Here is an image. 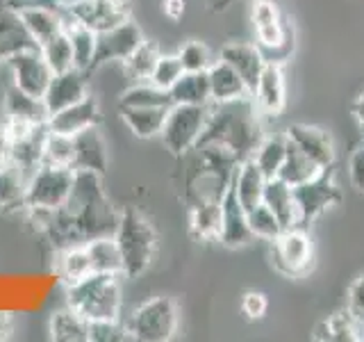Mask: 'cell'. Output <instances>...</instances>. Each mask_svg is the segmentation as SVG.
<instances>
[{"label":"cell","mask_w":364,"mask_h":342,"mask_svg":"<svg viewBox=\"0 0 364 342\" xmlns=\"http://www.w3.org/2000/svg\"><path fill=\"white\" fill-rule=\"evenodd\" d=\"M264 140L257 121V105L253 98H239L230 103H212L210 119L196 146L210 144L232 153L239 162L253 157L255 148Z\"/></svg>","instance_id":"cell-1"},{"label":"cell","mask_w":364,"mask_h":342,"mask_svg":"<svg viewBox=\"0 0 364 342\" xmlns=\"http://www.w3.org/2000/svg\"><path fill=\"white\" fill-rule=\"evenodd\" d=\"M185 157H189L185 171V201L189 208L208 201H221L239 167V160L210 144L196 146Z\"/></svg>","instance_id":"cell-2"},{"label":"cell","mask_w":364,"mask_h":342,"mask_svg":"<svg viewBox=\"0 0 364 342\" xmlns=\"http://www.w3.org/2000/svg\"><path fill=\"white\" fill-rule=\"evenodd\" d=\"M121 274L91 271L85 279L66 285V306L82 315L87 322L123 319V285Z\"/></svg>","instance_id":"cell-3"},{"label":"cell","mask_w":364,"mask_h":342,"mask_svg":"<svg viewBox=\"0 0 364 342\" xmlns=\"http://www.w3.org/2000/svg\"><path fill=\"white\" fill-rule=\"evenodd\" d=\"M114 239L121 251L123 276L136 279L151 267V262L157 254V233L153 224L148 222L139 210L128 208L121 210Z\"/></svg>","instance_id":"cell-4"},{"label":"cell","mask_w":364,"mask_h":342,"mask_svg":"<svg viewBox=\"0 0 364 342\" xmlns=\"http://www.w3.org/2000/svg\"><path fill=\"white\" fill-rule=\"evenodd\" d=\"M178 304L171 296H153L139 304L125 319L130 340L139 342H168L178 333Z\"/></svg>","instance_id":"cell-5"},{"label":"cell","mask_w":364,"mask_h":342,"mask_svg":"<svg viewBox=\"0 0 364 342\" xmlns=\"http://www.w3.org/2000/svg\"><path fill=\"white\" fill-rule=\"evenodd\" d=\"M253 28L262 55L267 62L284 64L294 53V30L282 19L273 0H255L253 5Z\"/></svg>","instance_id":"cell-6"},{"label":"cell","mask_w":364,"mask_h":342,"mask_svg":"<svg viewBox=\"0 0 364 342\" xmlns=\"http://www.w3.org/2000/svg\"><path fill=\"white\" fill-rule=\"evenodd\" d=\"M269 262L273 271H278L280 276L289 281L307 276L314 265V247L305 228H282V233L271 239Z\"/></svg>","instance_id":"cell-7"},{"label":"cell","mask_w":364,"mask_h":342,"mask_svg":"<svg viewBox=\"0 0 364 342\" xmlns=\"http://www.w3.org/2000/svg\"><path fill=\"white\" fill-rule=\"evenodd\" d=\"M210 105H171L159 133V140L171 155L185 157L196 148L210 119Z\"/></svg>","instance_id":"cell-8"},{"label":"cell","mask_w":364,"mask_h":342,"mask_svg":"<svg viewBox=\"0 0 364 342\" xmlns=\"http://www.w3.org/2000/svg\"><path fill=\"white\" fill-rule=\"evenodd\" d=\"M294 205H296V226L307 228L314 219H318L326 210L341 203V192L335 185L333 167L323 169L312 180L294 185Z\"/></svg>","instance_id":"cell-9"},{"label":"cell","mask_w":364,"mask_h":342,"mask_svg":"<svg viewBox=\"0 0 364 342\" xmlns=\"http://www.w3.org/2000/svg\"><path fill=\"white\" fill-rule=\"evenodd\" d=\"M75 169L39 165L28 180V208L34 210H60L71 197Z\"/></svg>","instance_id":"cell-10"},{"label":"cell","mask_w":364,"mask_h":342,"mask_svg":"<svg viewBox=\"0 0 364 342\" xmlns=\"http://www.w3.org/2000/svg\"><path fill=\"white\" fill-rule=\"evenodd\" d=\"M64 19L100 34L130 19V3L128 0H68L64 3Z\"/></svg>","instance_id":"cell-11"},{"label":"cell","mask_w":364,"mask_h":342,"mask_svg":"<svg viewBox=\"0 0 364 342\" xmlns=\"http://www.w3.org/2000/svg\"><path fill=\"white\" fill-rule=\"evenodd\" d=\"M7 66L11 71V83H14L16 89H21L23 94H28V96L43 100V94L55 73L50 71V66L46 64L37 46H30V48L14 53L9 57Z\"/></svg>","instance_id":"cell-12"},{"label":"cell","mask_w":364,"mask_h":342,"mask_svg":"<svg viewBox=\"0 0 364 342\" xmlns=\"http://www.w3.org/2000/svg\"><path fill=\"white\" fill-rule=\"evenodd\" d=\"M144 32L141 28L136 26L132 19H128L121 26L112 28L107 32H100L98 34V41H96V57H94V68H100L109 62H123L136 46L144 41Z\"/></svg>","instance_id":"cell-13"},{"label":"cell","mask_w":364,"mask_h":342,"mask_svg":"<svg viewBox=\"0 0 364 342\" xmlns=\"http://www.w3.org/2000/svg\"><path fill=\"white\" fill-rule=\"evenodd\" d=\"M14 16L21 21L23 30L28 32V37L32 39V43L41 48L46 41H50L53 37H57L60 32L66 30V19L60 9L41 5V3H32L14 11Z\"/></svg>","instance_id":"cell-14"},{"label":"cell","mask_w":364,"mask_h":342,"mask_svg":"<svg viewBox=\"0 0 364 342\" xmlns=\"http://www.w3.org/2000/svg\"><path fill=\"white\" fill-rule=\"evenodd\" d=\"M250 239H253V233L248 228V217L246 210L242 208V203L237 199L235 185L230 180L223 199H221V235L219 242L228 249H239L246 247Z\"/></svg>","instance_id":"cell-15"},{"label":"cell","mask_w":364,"mask_h":342,"mask_svg":"<svg viewBox=\"0 0 364 342\" xmlns=\"http://www.w3.org/2000/svg\"><path fill=\"white\" fill-rule=\"evenodd\" d=\"M284 135H287V140H291L307 157H312L321 169L335 167V155H337L335 142L328 130L316 128V125H307V123H291Z\"/></svg>","instance_id":"cell-16"},{"label":"cell","mask_w":364,"mask_h":342,"mask_svg":"<svg viewBox=\"0 0 364 342\" xmlns=\"http://www.w3.org/2000/svg\"><path fill=\"white\" fill-rule=\"evenodd\" d=\"M253 100L259 112L269 114V117H278L284 112L287 105V85H284L282 64L267 62L262 68L257 87L253 91Z\"/></svg>","instance_id":"cell-17"},{"label":"cell","mask_w":364,"mask_h":342,"mask_svg":"<svg viewBox=\"0 0 364 342\" xmlns=\"http://www.w3.org/2000/svg\"><path fill=\"white\" fill-rule=\"evenodd\" d=\"M100 123V108H98V100L94 96H85L82 100L73 103L60 112H55L48 117V130L53 133H62V135H77L91 125H98Z\"/></svg>","instance_id":"cell-18"},{"label":"cell","mask_w":364,"mask_h":342,"mask_svg":"<svg viewBox=\"0 0 364 342\" xmlns=\"http://www.w3.org/2000/svg\"><path fill=\"white\" fill-rule=\"evenodd\" d=\"M85 96H89L85 73L77 71V68H71V71L53 76L50 85L43 94V105L48 110V117H50V114L82 100Z\"/></svg>","instance_id":"cell-19"},{"label":"cell","mask_w":364,"mask_h":342,"mask_svg":"<svg viewBox=\"0 0 364 342\" xmlns=\"http://www.w3.org/2000/svg\"><path fill=\"white\" fill-rule=\"evenodd\" d=\"M109 167V146L105 137L98 130V125L82 130L75 135V171H96V174L105 176Z\"/></svg>","instance_id":"cell-20"},{"label":"cell","mask_w":364,"mask_h":342,"mask_svg":"<svg viewBox=\"0 0 364 342\" xmlns=\"http://www.w3.org/2000/svg\"><path fill=\"white\" fill-rule=\"evenodd\" d=\"M221 60H225L228 64H230L235 71L242 76V80L246 83L250 96H253V91L257 87V80H259V73L262 68H264L267 60L264 55H262L259 46L255 43H225L221 53H219Z\"/></svg>","instance_id":"cell-21"},{"label":"cell","mask_w":364,"mask_h":342,"mask_svg":"<svg viewBox=\"0 0 364 342\" xmlns=\"http://www.w3.org/2000/svg\"><path fill=\"white\" fill-rule=\"evenodd\" d=\"M30 176L11 160L0 162V210L26 214Z\"/></svg>","instance_id":"cell-22"},{"label":"cell","mask_w":364,"mask_h":342,"mask_svg":"<svg viewBox=\"0 0 364 342\" xmlns=\"http://www.w3.org/2000/svg\"><path fill=\"white\" fill-rule=\"evenodd\" d=\"M208 80H210V98L212 103H230L239 98H253L235 68L225 60H214L208 68Z\"/></svg>","instance_id":"cell-23"},{"label":"cell","mask_w":364,"mask_h":342,"mask_svg":"<svg viewBox=\"0 0 364 342\" xmlns=\"http://www.w3.org/2000/svg\"><path fill=\"white\" fill-rule=\"evenodd\" d=\"M232 185L237 192V199L242 203V208L248 212L253 210L255 205L262 203V197H264V185L267 178L259 171V167L255 165L253 157H246L244 162H239L235 176H232Z\"/></svg>","instance_id":"cell-24"},{"label":"cell","mask_w":364,"mask_h":342,"mask_svg":"<svg viewBox=\"0 0 364 342\" xmlns=\"http://www.w3.org/2000/svg\"><path fill=\"white\" fill-rule=\"evenodd\" d=\"M312 340L316 342H360L364 340V326L358 324L353 315L346 311H337L333 315H328L321 319L314 331H312Z\"/></svg>","instance_id":"cell-25"},{"label":"cell","mask_w":364,"mask_h":342,"mask_svg":"<svg viewBox=\"0 0 364 342\" xmlns=\"http://www.w3.org/2000/svg\"><path fill=\"white\" fill-rule=\"evenodd\" d=\"M171 108H119L123 123L128 125V130L139 137V140H153L159 137L164 128L166 114Z\"/></svg>","instance_id":"cell-26"},{"label":"cell","mask_w":364,"mask_h":342,"mask_svg":"<svg viewBox=\"0 0 364 342\" xmlns=\"http://www.w3.org/2000/svg\"><path fill=\"white\" fill-rule=\"evenodd\" d=\"M189 235L196 242H219L221 201H208L189 208Z\"/></svg>","instance_id":"cell-27"},{"label":"cell","mask_w":364,"mask_h":342,"mask_svg":"<svg viewBox=\"0 0 364 342\" xmlns=\"http://www.w3.org/2000/svg\"><path fill=\"white\" fill-rule=\"evenodd\" d=\"M3 110H5V119H11V121L34 123V125L48 123V110H46L43 100L23 94L16 87H11L5 94Z\"/></svg>","instance_id":"cell-28"},{"label":"cell","mask_w":364,"mask_h":342,"mask_svg":"<svg viewBox=\"0 0 364 342\" xmlns=\"http://www.w3.org/2000/svg\"><path fill=\"white\" fill-rule=\"evenodd\" d=\"M55 274L64 285H71L91 274V260L87 244H68L57 249L55 256Z\"/></svg>","instance_id":"cell-29"},{"label":"cell","mask_w":364,"mask_h":342,"mask_svg":"<svg viewBox=\"0 0 364 342\" xmlns=\"http://www.w3.org/2000/svg\"><path fill=\"white\" fill-rule=\"evenodd\" d=\"M89 322L73 308H60L50 315L48 333L55 342H89Z\"/></svg>","instance_id":"cell-30"},{"label":"cell","mask_w":364,"mask_h":342,"mask_svg":"<svg viewBox=\"0 0 364 342\" xmlns=\"http://www.w3.org/2000/svg\"><path fill=\"white\" fill-rule=\"evenodd\" d=\"M173 105H210V80L208 71L189 73L185 71L178 83L168 89Z\"/></svg>","instance_id":"cell-31"},{"label":"cell","mask_w":364,"mask_h":342,"mask_svg":"<svg viewBox=\"0 0 364 342\" xmlns=\"http://www.w3.org/2000/svg\"><path fill=\"white\" fill-rule=\"evenodd\" d=\"M262 203L278 217V222L282 228H291L296 226V205H294V192L291 185H287L280 178H271L264 185V197Z\"/></svg>","instance_id":"cell-32"},{"label":"cell","mask_w":364,"mask_h":342,"mask_svg":"<svg viewBox=\"0 0 364 342\" xmlns=\"http://www.w3.org/2000/svg\"><path fill=\"white\" fill-rule=\"evenodd\" d=\"M287 137V135H284ZM321 167H318L312 157H307L299 146H296L291 140H287V155H284V162L278 178L284 180L287 185H301V182L312 180L314 176L321 174Z\"/></svg>","instance_id":"cell-33"},{"label":"cell","mask_w":364,"mask_h":342,"mask_svg":"<svg viewBox=\"0 0 364 342\" xmlns=\"http://www.w3.org/2000/svg\"><path fill=\"white\" fill-rule=\"evenodd\" d=\"M87 251L91 260V271H105V274H121L123 276V262H121V251L117 247L114 235H102L89 239Z\"/></svg>","instance_id":"cell-34"},{"label":"cell","mask_w":364,"mask_h":342,"mask_svg":"<svg viewBox=\"0 0 364 342\" xmlns=\"http://www.w3.org/2000/svg\"><path fill=\"white\" fill-rule=\"evenodd\" d=\"M284 155H287V137L276 135V137H264V140L259 142V146L253 153V160L262 174H264V178L271 180V178H278Z\"/></svg>","instance_id":"cell-35"},{"label":"cell","mask_w":364,"mask_h":342,"mask_svg":"<svg viewBox=\"0 0 364 342\" xmlns=\"http://www.w3.org/2000/svg\"><path fill=\"white\" fill-rule=\"evenodd\" d=\"M66 34L71 39V48H73V62L77 71H91L94 66V57H96V41H98V34L91 32L77 23L66 21Z\"/></svg>","instance_id":"cell-36"},{"label":"cell","mask_w":364,"mask_h":342,"mask_svg":"<svg viewBox=\"0 0 364 342\" xmlns=\"http://www.w3.org/2000/svg\"><path fill=\"white\" fill-rule=\"evenodd\" d=\"M155 105L171 108L173 100H171V94L166 89H159L153 83H148V80L121 91L119 108H155Z\"/></svg>","instance_id":"cell-37"},{"label":"cell","mask_w":364,"mask_h":342,"mask_svg":"<svg viewBox=\"0 0 364 342\" xmlns=\"http://www.w3.org/2000/svg\"><path fill=\"white\" fill-rule=\"evenodd\" d=\"M159 55H162L159 46L155 41L144 39L121 64L125 68V73H128L132 80H136V83H146V80H151V73L159 60Z\"/></svg>","instance_id":"cell-38"},{"label":"cell","mask_w":364,"mask_h":342,"mask_svg":"<svg viewBox=\"0 0 364 342\" xmlns=\"http://www.w3.org/2000/svg\"><path fill=\"white\" fill-rule=\"evenodd\" d=\"M75 160V137L62 135V133H46L43 140V165L55 167H71Z\"/></svg>","instance_id":"cell-39"},{"label":"cell","mask_w":364,"mask_h":342,"mask_svg":"<svg viewBox=\"0 0 364 342\" xmlns=\"http://www.w3.org/2000/svg\"><path fill=\"white\" fill-rule=\"evenodd\" d=\"M30 46H34V43L14 14L9 19H0V64L9 62L11 55L23 48H30Z\"/></svg>","instance_id":"cell-40"},{"label":"cell","mask_w":364,"mask_h":342,"mask_svg":"<svg viewBox=\"0 0 364 342\" xmlns=\"http://www.w3.org/2000/svg\"><path fill=\"white\" fill-rule=\"evenodd\" d=\"M39 51H41L43 60H46V64L50 66L53 73H64V71H71V68H75L71 39H68L66 30L57 34V37H53L50 41H46Z\"/></svg>","instance_id":"cell-41"},{"label":"cell","mask_w":364,"mask_h":342,"mask_svg":"<svg viewBox=\"0 0 364 342\" xmlns=\"http://www.w3.org/2000/svg\"><path fill=\"white\" fill-rule=\"evenodd\" d=\"M246 217H248V228H250V233H253V237L271 242L273 237L282 233V224L264 203H259L253 210H248Z\"/></svg>","instance_id":"cell-42"},{"label":"cell","mask_w":364,"mask_h":342,"mask_svg":"<svg viewBox=\"0 0 364 342\" xmlns=\"http://www.w3.org/2000/svg\"><path fill=\"white\" fill-rule=\"evenodd\" d=\"M182 73H185V68H182V62H180L178 53L176 55H164L162 53V55H159V60H157V64H155L153 73H151V80H148V83H153L155 87L168 91L182 78Z\"/></svg>","instance_id":"cell-43"},{"label":"cell","mask_w":364,"mask_h":342,"mask_svg":"<svg viewBox=\"0 0 364 342\" xmlns=\"http://www.w3.org/2000/svg\"><path fill=\"white\" fill-rule=\"evenodd\" d=\"M178 57L182 62V68L189 73H200V71H208L212 66V55H210V48L205 46L203 41H187L182 48L178 51Z\"/></svg>","instance_id":"cell-44"},{"label":"cell","mask_w":364,"mask_h":342,"mask_svg":"<svg viewBox=\"0 0 364 342\" xmlns=\"http://www.w3.org/2000/svg\"><path fill=\"white\" fill-rule=\"evenodd\" d=\"M130 340L128 326L123 319H107V322H91L89 342H123Z\"/></svg>","instance_id":"cell-45"},{"label":"cell","mask_w":364,"mask_h":342,"mask_svg":"<svg viewBox=\"0 0 364 342\" xmlns=\"http://www.w3.org/2000/svg\"><path fill=\"white\" fill-rule=\"evenodd\" d=\"M346 311L353 315L358 324L364 326V274L353 279L346 290Z\"/></svg>","instance_id":"cell-46"},{"label":"cell","mask_w":364,"mask_h":342,"mask_svg":"<svg viewBox=\"0 0 364 342\" xmlns=\"http://www.w3.org/2000/svg\"><path fill=\"white\" fill-rule=\"evenodd\" d=\"M239 308H242V313L248 319H262L269 311V299H267V294L248 290V292H244L242 301H239Z\"/></svg>","instance_id":"cell-47"},{"label":"cell","mask_w":364,"mask_h":342,"mask_svg":"<svg viewBox=\"0 0 364 342\" xmlns=\"http://www.w3.org/2000/svg\"><path fill=\"white\" fill-rule=\"evenodd\" d=\"M348 178L355 192L364 194V146L360 144L348 157Z\"/></svg>","instance_id":"cell-48"},{"label":"cell","mask_w":364,"mask_h":342,"mask_svg":"<svg viewBox=\"0 0 364 342\" xmlns=\"http://www.w3.org/2000/svg\"><path fill=\"white\" fill-rule=\"evenodd\" d=\"M185 9H187L185 0H162V14L168 21H180L185 16Z\"/></svg>","instance_id":"cell-49"},{"label":"cell","mask_w":364,"mask_h":342,"mask_svg":"<svg viewBox=\"0 0 364 342\" xmlns=\"http://www.w3.org/2000/svg\"><path fill=\"white\" fill-rule=\"evenodd\" d=\"M350 114H353V119L358 121L360 130L364 133V91H360V94L355 96V100H353V105H350Z\"/></svg>","instance_id":"cell-50"},{"label":"cell","mask_w":364,"mask_h":342,"mask_svg":"<svg viewBox=\"0 0 364 342\" xmlns=\"http://www.w3.org/2000/svg\"><path fill=\"white\" fill-rule=\"evenodd\" d=\"M11 326H14V319L7 311H0V340H7L11 333Z\"/></svg>","instance_id":"cell-51"},{"label":"cell","mask_w":364,"mask_h":342,"mask_svg":"<svg viewBox=\"0 0 364 342\" xmlns=\"http://www.w3.org/2000/svg\"><path fill=\"white\" fill-rule=\"evenodd\" d=\"M9 157V135L5 130V125L0 123V162H5Z\"/></svg>","instance_id":"cell-52"},{"label":"cell","mask_w":364,"mask_h":342,"mask_svg":"<svg viewBox=\"0 0 364 342\" xmlns=\"http://www.w3.org/2000/svg\"><path fill=\"white\" fill-rule=\"evenodd\" d=\"M235 3V0H214V11H223Z\"/></svg>","instance_id":"cell-53"},{"label":"cell","mask_w":364,"mask_h":342,"mask_svg":"<svg viewBox=\"0 0 364 342\" xmlns=\"http://www.w3.org/2000/svg\"><path fill=\"white\" fill-rule=\"evenodd\" d=\"M55 3H62L64 5V3H68V0H55Z\"/></svg>","instance_id":"cell-54"},{"label":"cell","mask_w":364,"mask_h":342,"mask_svg":"<svg viewBox=\"0 0 364 342\" xmlns=\"http://www.w3.org/2000/svg\"><path fill=\"white\" fill-rule=\"evenodd\" d=\"M362 146H364V142H362Z\"/></svg>","instance_id":"cell-55"}]
</instances>
